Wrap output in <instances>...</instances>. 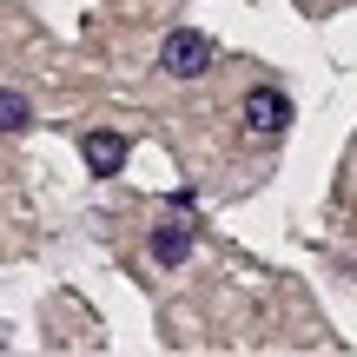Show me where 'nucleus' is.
<instances>
[{"label":"nucleus","mask_w":357,"mask_h":357,"mask_svg":"<svg viewBox=\"0 0 357 357\" xmlns=\"http://www.w3.org/2000/svg\"><path fill=\"white\" fill-rule=\"evenodd\" d=\"M291 93H284V86H252V93H245V106H238V132H245V139H284V132H291Z\"/></svg>","instance_id":"1"},{"label":"nucleus","mask_w":357,"mask_h":357,"mask_svg":"<svg viewBox=\"0 0 357 357\" xmlns=\"http://www.w3.org/2000/svg\"><path fill=\"white\" fill-rule=\"evenodd\" d=\"M79 153H86V166L100 172V178H119V172H126V159H132V146H126V132L93 126V132H79Z\"/></svg>","instance_id":"3"},{"label":"nucleus","mask_w":357,"mask_h":357,"mask_svg":"<svg viewBox=\"0 0 357 357\" xmlns=\"http://www.w3.org/2000/svg\"><path fill=\"white\" fill-rule=\"evenodd\" d=\"M146 252H153V265H185L192 258V225H153V238H146Z\"/></svg>","instance_id":"4"},{"label":"nucleus","mask_w":357,"mask_h":357,"mask_svg":"<svg viewBox=\"0 0 357 357\" xmlns=\"http://www.w3.org/2000/svg\"><path fill=\"white\" fill-rule=\"evenodd\" d=\"M33 126V100L20 86H0V132H26Z\"/></svg>","instance_id":"5"},{"label":"nucleus","mask_w":357,"mask_h":357,"mask_svg":"<svg viewBox=\"0 0 357 357\" xmlns=\"http://www.w3.org/2000/svg\"><path fill=\"white\" fill-rule=\"evenodd\" d=\"M159 73H166V79H199V73H212V40H205L199 26H172V33L159 40Z\"/></svg>","instance_id":"2"}]
</instances>
